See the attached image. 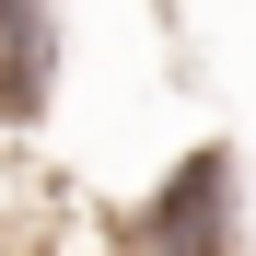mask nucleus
Segmentation results:
<instances>
[{"label": "nucleus", "mask_w": 256, "mask_h": 256, "mask_svg": "<svg viewBox=\"0 0 256 256\" xmlns=\"http://www.w3.org/2000/svg\"><path fill=\"white\" fill-rule=\"evenodd\" d=\"M244 210H233V152H186L175 175L140 198L128 222V256H244Z\"/></svg>", "instance_id": "nucleus-1"}, {"label": "nucleus", "mask_w": 256, "mask_h": 256, "mask_svg": "<svg viewBox=\"0 0 256 256\" xmlns=\"http://www.w3.org/2000/svg\"><path fill=\"white\" fill-rule=\"evenodd\" d=\"M58 94V12L47 0H0V128H35Z\"/></svg>", "instance_id": "nucleus-2"}]
</instances>
